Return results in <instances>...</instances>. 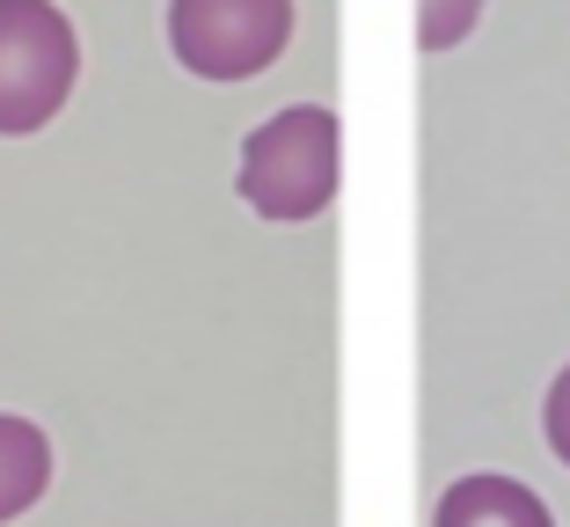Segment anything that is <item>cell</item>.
<instances>
[{
	"mask_svg": "<svg viewBox=\"0 0 570 527\" xmlns=\"http://www.w3.org/2000/svg\"><path fill=\"white\" fill-rule=\"evenodd\" d=\"M81 45L51 0H0V139L45 133L73 96Z\"/></svg>",
	"mask_w": 570,
	"mask_h": 527,
	"instance_id": "obj_2",
	"label": "cell"
},
{
	"mask_svg": "<svg viewBox=\"0 0 570 527\" xmlns=\"http://www.w3.org/2000/svg\"><path fill=\"white\" fill-rule=\"evenodd\" d=\"M45 491H51V440H45V426L0 410V527L22 520Z\"/></svg>",
	"mask_w": 570,
	"mask_h": 527,
	"instance_id": "obj_5",
	"label": "cell"
},
{
	"mask_svg": "<svg viewBox=\"0 0 570 527\" xmlns=\"http://www.w3.org/2000/svg\"><path fill=\"white\" fill-rule=\"evenodd\" d=\"M432 527H556L520 477H461L432 506Z\"/></svg>",
	"mask_w": 570,
	"mask_h": 527,
	"instance_id": "obj_4",
	"label": "cell"
},
{
	"mask_svg": "<svg viewBox=\"0 0 570 527\" xmlns=\"http://www.w3.org/2000/svg\"><path fill=\"white\" fill-rule=\"evenodd\" d=\"M475 16H483V0H417V45L424 51H453L475 30Z\"/></svg>",
	"mask_w": 570,
	"mask_h": 527,
	"instance_id": "obj_6",
	"label": "cell"
},
{
	"mask_svg": "<svg viewBox=\"0 0 570 527\" xmlns=\"http://www.w3.org/2000/svg\"><path fill=\"white\" fill-rule=\"evenodd\" d=\"M541 426H549V447H556V461L570 469V367L556 374V389H549V403H541Z\"/></svg>",
	"mask_w": 570,
	"mask_h": 527,
	"instance_id": "obj_7",
	"label": "cell"
},
{
	"mask_svg": "<svg viewBox=\"0 0 570 527\" xmlns=\"http://www.w3.org/2000/svg\"><path fill=\"white\" fill-rule=\"evenodd\" d=\"M293 37V0H168V51L198 81H249Z\"/></svg>",
	"mask_w": 570,
	"mask_h": 527,
	"instance_id": "obj_3",
	"label": "cell"
},
{
	"mask_svg": "<svg viewBox=\"0 0 570 527\" xmlns=\"http://www.w3.org/2000/svg\"><path fill=\"white\" fill-rule=\"evenodd\" d=\"M242 198L278 227H301L315 213L336 205L344 184V133H336V110L322 103H293L278 118H264L242 139V169H235Z\"/></svg>",
	"mask_w": 570,
	"mask_h": 527,
	"instance_id": "obj_1",
	"label": "cell"
}]
</instances>
